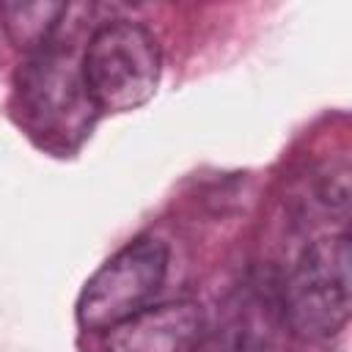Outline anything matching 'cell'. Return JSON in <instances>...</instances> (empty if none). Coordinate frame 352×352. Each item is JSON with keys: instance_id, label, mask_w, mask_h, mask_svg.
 <instances>
[{"instance_id": "1", "label": "cell", "mask_w": 352, "mask_h": 352, "mask_svg": "<svg viewBox=\"0 0 352 352\" xmlns=\"http://www.w3.org/2000/svg\"><path fill=\"white\" fill-rule=\"evenodd\" d=\"M162 58L148 28L132 19L99 25L80 58V74L94 110L126 113L157 91Z\"/></svg>"}, {"instance_id": "2", "label": "cell", "mask_w": 352, "mask_h": 352, "mask_svg": "<svg viewBox=\"0 0 352 352\" xmlns=\"http://www.w3.org/2000/svg\"><path fill=\"white\" fill-rule=\"evenodd\" d=\"M349 234H333L311 242L286 280V316L302 338H330L352 311L349 289Z\"/></svg>"}, {"instance_id": "3", "label": "cell", "mask_w": 352, "mask_h": 352, "mask_svg": "<svg viewBox=\"0 0 352 352\" xmlns=\"http://www.w3.org/2000/svg\"><path fill=\"white\" fill-rule=\"evenodd\" d=\"M168 272V245L140 236L104 261L77 300V322L85 330H113L148 308Z\"/></svg>"}, {"instance_id": "4", "label": "cell", "mask_w": 352, "mask_h": 352, "mask_svg": "<svg viewBox=\"0 0 352 352\" xmlns=\"http://www.w3.org/2000/svg\"><path fill=\"white\" fill-rule=\"evenodd\" d=\"M19 96L30 121L44 132L69 138L72 132L85 135L91 126L88 107L94 110V104L85 94L80 63H72L52 38L19 72Z\"/></svg>"}, {"instance_id": "5", "label": "cell", "mask_w": 352, "mask_h": 352, "mask_svg": "<svg viewBox=\"0 0 352 352\" xmlns=\"http://www.w3.org/2000/svg\"><path fill=\"white\" fill-rule=\"evenodd\" d=\"M206 336L198 302L148 305L107 333V352H192Z\"/></svg>"}, {"instance_id": "6", "label": "cell", "mask_w": 352, "mask_h": 352, "mask_svg": "<svg viewBox=\"0 0 352 352\" xmlns=\"http://www.w3.org/2000/svg\"><path fill=\"white\" fill-rule=\"evenodd\" d=\"M0 14L16 47L36 52L52 38V33L60 25V16L69 14V6L66 3H3Z\"/></svg>"}, {"instance_id": "7", "label": "cell", "mask_w": 352, "mask_h": 352, "mask_svg": "<svg viewBox=\"0 0 352 352\" xmlns=\"http://www.w3.org/2000/svg\"><path fill=\"white\" fill-rule=\"evenodd\" d=\"M192 352H258V341H256V324L250 322V316H236L228 327H223V333L206 338L192 349Z\"/></svg>"}]
</instances>
